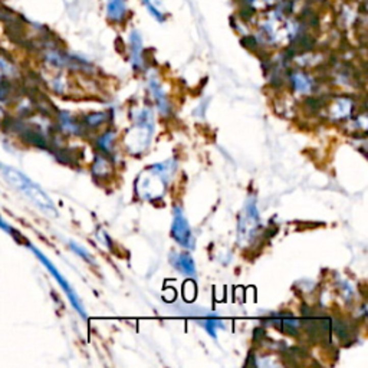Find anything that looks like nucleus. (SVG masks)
<instances>
[{
	"label": "nucleus",
	"instance_id": "obj_1",
	"mask_svg": "<svg viewBox=\"0 0 368 368\" xmlns=\"http://www.w3.org/2000/svg\"><path fill=\"white\" fill-rule=\"evenodd\" d=\"M177 168L176 159L154 164L151 167L144 170L140 177L137 178L136 190L137 194L144 200H157L164 196L167 190L168 183L174 176Z\"/></svg>",
	"mask_w": 368,
	"mask_h": 368
},
{
	"label": "nucleus",
	"instance_id": "obj_17",
	"mask_svg": "<svg viewBox=\"0 0 368 368\" xmlns=\"http://www.w3.org/2000/svg\"><path fill=\"white\" fill-rule=\"evenodd\" d=\"M107 118V115H105L104 112H98V114H91L87 117V124H88L89 127H92V128H96L99 124H102Z\"/></svg>",
	"mask_w": 368,
	"mask_h": 368
},
{
	"label": "nucleus",
	"instance_id": "obj_10",
	"mask_svg": "<svg viewBox=\"0 0 368 368\" xmlns=\"http://www.w3.org/2000/svg\"><path fill=\"white\" fill-rule=\"evenodd\" d=\"M127 13V3L125 0H108V17L112 22L124 20Z\"/></svg>",
	"mask_w": 368,
	"mask_h": 368
},
{
	"label": "nucleus",
	"instance_id": "obj_4",
	"mask_svg": "<svg viewBox=\"0 0 368 368\" xmlns=\"http://www.w3.org/2000/svg\"><path fill=\"white\" fill-rule=\"evenodd\" d=\"M260 230V216L255 197H249L240 210L238 220V243L239 246L250 245Z\"/></svg>",
	"mask_w": 368,
	"mask_h": 368
},
{
	"label": "nucleus",
	"instance_id": "obj_7",
	"mask_svg": "<svg viewBox=\"0 0 368 368\" xmlns=\"http://www.w3.org/2000/svg\"><path fill=\"white\" fill-rule=\"evenodd\" d=\"M171 264L178 272H181L183 275H187V276L196 275V265H194V260L189 253H173L171 255Z\"/></svg>",
	"mask_w": 368,
	"mask_h": 368
},
{
	"label": "nucleus",
	"instance_id": "obj_6",
	"mask_svg": "<svg viewBox=\"0 0 368 368\" xmlns=\"http://www.w3.org/2000/svg\"><path fill=\"white\" fill-rule=\"evenodd\" d=\"M171 236L180 246L186 249H193L196 246V239L193 236L192 227L186 219L183 208L176 206L173 210V224H171Z\"/></svg>",
	"mask_w": 368,
	"mask_h": 368
},
{
	"label": "nucleus",
	"instance_id": "obj_8",
	"mask_svg": "<svg viewBox=\"0 0 368 368\" xmlns=\"http://www.w3.org/2000/svg\"><path fill=\"white\" fill-rule=\"evenodd\" d=\"M148 87H150L152 98H154V101H155V104L159 107V110H160L161 114H164V115L168 114V111H170V104H168L167 95L164 94V91L161 88L160 82L157 80H150Z\"/></svg>",
	"mask_w": 368,
	"mask_h": 368
},
{
	"label": "nucleus",
	"instance_id": "obj_3",
	"mask_svg": "<svg viewBox=\"0 0 368 368\" xmlns=\"http://www.w3.org/2000/svg\"><path fill=\"white\" fill-rule=\"evenodd\" d=\"M134 120H136V124L125 134V145L128 147L131 152L141 154L148 148L152 131H154L151 110H148V108L140 110L137 112V115H134Z\"/></svg>",
	"mask_w": 368,
	"mask_h": 368
},
{
	"label": "nucleus",
	"instance_id": "obj_9",
	"mask_svg": "<svg viewBox=\"0 0 368 368\" xmlns=\"http://www.w3.org/2000/svg\"><path fill=\"white\" fill-rule=\"evenodd\" d=\"M131 61L136 69H141L143 68V43H141V38L137 32L131 33Z\"/></svg>",
	"mask_w": 368,
	"mask_h": 368
},
{
	"label": "nucleus",
	"instance_id": "obj_18",
	"mask_svg": "<svg viewBox=\"0 0 368 368\" xmlns=\"http://www.w3.org/2000/svg\"><path fill=\"white\" fill-rule=\"evenodd\" d=\"M69 248L72 249L73 252H75V253H76L78 256L84 257V259H85L87 262H89V264H94V257L91 256V255H89V253L87 252V250H85V249L81 248L80 245H76V243L71 242V243H69Z\"/></svg>",
	"mask_w": 368,
	"mask_h": 368
},
{
	"label": "nucleus",
	"instance_id": "obj_13",
	"mask_svg": "<svg viewBox=\"0 0 368 368\" xmlns=\"http://www.w3.org/2000/svg\"><path fill=\"white\" fill-rule=\"evenodd\" d=\"M92 173H94V176L105 178V177L111 173V166H110L108 160L104 159V157H101V155L95 157V163H94V166H92Z\"/></svg>",
	"mask_w": 368,
	"mask_h": 368
},
{
	"label": "nucleus",
	"instance_id": "obj_14",
	"mask_svg": "<svg viewBox=\"0 0 368 368\" xmlns=\"http://www.w3.org/2000/svg\"><path fill=\"white\" fill-rule=\"evenodd\" d=\"M199 324L204 327V329L207 331L210 336H213V338H216V331L219 328L223 329L224 328V324L220 320H217V318H213V317H210V318H203V320H199Z\"/></svg>",
	"mask_w": 368,
	"mask_h": 368
},
{
	"label": "nucleus",
	"instance_id": "obj_12",
	"mask_svg": "<svg viewBox=\"0 0 368 368\" xmlns=\"http://www.w3.org/2000/svg\"><path fill=\"white\" fill-rule=\"evenodd\" d=\"M292 84H294V88L301 94H308L312 89V81L302 72H296L292 75Z\"/></svg>",
	"mask_w": 368,
	"mask_h": 368
},
{
	"label": "nucleus",
	"instance_id": "obj_19",
	"mask_svg": "<svg viewBox=\"0 0 368 368\" xmlns=\"http://www.w3.org/2000/svg\"><path fill=\"white\" fill-rule=\"evenodd\" d=\"M265 5H273V3H276V2H279V0H264Z\"/></svg>",
	"mask_w": 368,
	"mask_h": 368
},
{
	"label": "nucleus",
	"instance_id": "obj_11",
	"mask_svg": "<svg viewBox=\"0 0 368 368\" xmlns=\"http://www.w3.org/2000/svg\"><path fill=\"white\" fill-rule=\"evenodd\" d=\"M352 110V102L351 99L348 98H338L335 102L332 104V108H331V114L332 117L338 120V118H345L351 114Z\"/></svg>",
	"mask_w": 368,
	"mask_h": 368
},
{
	"label": "nucleus",
	"instance_id": "obj_5",
	"mask_svg": "<svg viewBox=\"0 0 368 368\" xmlns=\"http://www.w3.org/2000/svg\"><path fill=\"white\" fill-rule=\"evenodd\" d=\"M28 248L32 250L33 255H35V256L39 259L40 262H42V265H43V266H45V268H46V269L49 271V273H50V275L54 276V279H55L56 282H58V285H59V286L62 288V291L65 292V295L68 296V299H69V302H71L73 308H75V311L80 313L81 317H82V318L85 320V318H87V312H85V308H84V305H82V302H81V299H80V296H78V294H76V292L73 291L72 286H71V283H69V282L66 280V278H65L64 275H62V273L58 271V268H56L55 265L52 264V262L49 260L48 257L45 256V255H43V253L40 252L39 249H36L35 246H33V245H31V243H28Z\"/></svg>",
	"mask_w": 368,
	"mask_h": 368
},
{
	"label": "nucleus",
	"instance_id": "obj_15",
	"mask_svg": "<svg viewBox=\"0 0 368 368\" xmlns=\"http://www.w3.org/2000/svg\"><path fill=\"white\" fill-rule=\"evenodd\" d=\"M143 2H144L147 10H148L157 20H160V22L164 20V15H163V12H161L160 0H143Z\"/></svg>",
	"mask_w": 368,
	"mask_h": 368
},
{
	"label": "nucleus",
	"instance_id": "obj_16",
	"mask_svg": "<svg viewBox=\"0 0 368 368\" xmlns=\"http://www.w3.org/2000/svg\"><path fill=\"white\" fill-rule=\"evenodd\" d=\"M114 138H115V134L112 133V131H108V133H105L104 136L101 137L99 140H98V147L105 152H110L112 148V143H114Z\"/></svg>",
	"mask_w": 368,
	"mask_h": 368
},
{
	"label": "nucleus",
	"instance_id": "obj_2",
	"mask_svg": "<svg viewBox=\"0 0 368 368\" xmlns=\"http://www.w3.org/2000/svg\"><path fill=\"white\" fill-rule=\"evenodd\" d=\"M0 176L3 177L16 192H19L22 196H24L28 200H31L36 207L42 210L43 213H46L49 216H58L55 204L50 200L46 193L40 189L36 183H33L29 177H26L16 168L2 164L0 163Z\"/></svg>",
	"mask_w": 368,
	"mask_h": 368
}]
</instances>
